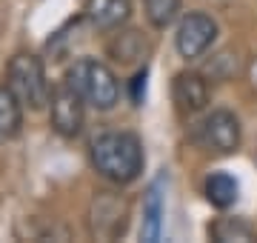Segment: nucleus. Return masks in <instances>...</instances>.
Here are the masks:
<instances>
[{"instance_id": "0eeeda50", "label": "nucleus", "mask_w": 257, "mask_h": 243, "mask_svg": "<svg viewBox=\"0 0 257 243\" xmlns=\"http://www.w3.org/2000/svg\"><path fill=\"white\" fill-rule=\"evenodd\" d=\"M126 217L128 206L123 197L114 192H97V197L92 200V212H89V229L94 237L114 240L117 234L126 232Z\"/></svg>"}, {"instance_id": "9d476101", "label": "nucleus", "mask_w": 257, "mask_h": 243, "mask_svg": "<svg viewBox=\"0 0 257 243\" xmlns=\"http://www.w3.org/2000/svg\"><path fill=\"white\" fill-rule=\"evenodd\" d=\"M163 178L155 180L146 192V200H143V226H140V237L146 243L160 240V232H163Z\"/></svg>"}, {"instance_id": "f257e3e1", "label": "nucleus", "mask_w": 257, "mask_h": 243, "mask_svg": "<svg viewBox=\"0 0 257 243\" xmlns=\"http://www.w3.org/2000/svg\"><path fill=\"white\" fill-rule=\"evenodd\" d=\"M89 158L97 175L117 186L135 183L143 172V143L132 132H103L89 146Z\"/></svg>"}, {"instance_id": "7ed1b4c3", "label": "nucleus", "mask_w": 257, "mask_h": 243, "mask_svg": "<svg viewBox=\"0 0 257 243\" xmlns=\"http://www.w3.org/2000/svg\"><path fill=\"white\" fill-rule=\"evenodd\" d=\"M6 77H9V89L18 94V100L23 106H29L32 112H40L49 103V80H46V69H43V60L37 55H29V52H20L9 60V69H6Z\"/></svg>"}, {"instance_id": "39448f33", "label": "nucleus", "mask_w": 257, "mask_h": 243, "mask_svg": "<svg viewBox=\"0 0 257 243\" xmlns=\"http://www.w3.org/2000/svg\"><path fill=\"white\" fill-rule=\"evenodd\" d=\"M83 106H86V100L69 83L57 86L49 94V120L60 138H77L83 132V120H86Z\"/></svg>"}, {"instance_id": "dca6fc26", "label": "nucleus", "mask_w": 257, "mask_h": 243, "mask_svg": "<svg viewBox=\"0 0 257 243\" xmlns=\"http://www.w3.org/2000/svg\"><path fill=\"white\" fill-rule=\"evenodd\" d=\"M143 94H146V69H140L138 75L132 77V100H135V106L143 103Z\"/></svg>"}, {"instance_id": "2eb2a0df", "label": "nucleus", "mask_w": 257, "mask_h": 243, "mask_svg": "<svg viewBox=\"0 0 257 243\" xmlns=\"http://www.w3.org/2000/svg\"><path fill=\"white\" fill-rule=\"evenodd\" d=\"M140 38V32H126V35H120L117 43H111V55H114V60H123V63H132L135 57H140V49L143 46H135L132 49V43Z\"/></svg>"}, {"instance_id": "20e7f679", "label": "nucleus", "mask_w": 257, "mask_h": 243, "mask_svg": "<svg viewBox=\"0 0 257 243\" xmlns=\"http://www.w3.org/2000/svg\"><path fill=\"white\" fill-rule=\"evenodd\" d=\"M194 138L203 149L214 155H234L240 149V120L229 109H214L197 123Z\"/></svg>"}, {"instance_id": "6e6552de", "label": "nucleus", "mask_w": 257, "mask_h": 243, "mask_svg": "<svg viewBox=\"0 0 257 243\" xmlns=\"http://www.w3.org/2000/svg\"><path fill=\"white\" fill-rule=\"evenodd\" d=\"M172 97L180 114H197L209 106V83L197 72H177L172 80Z\"/></svg>"}, {"instance_id": "423d86ee", "label": "nucleus", "mask_w": 257, "mask_h": 243, "mask_svg": "<svg viewBox=\"0 0 257 243\" xmlns=\"http://www.w3.org/2000/svg\"><path fill=\"white\" fill-rule=\"evenodd\" d=\"M214 40H217V23L209 15H203V12H192L177 26L175 49L177 55L186 57V60H197L200 55L209 52Z\"/></svg>"}, {"instance_id": "ddd939ff", "label": "nucleus", "mask_w": 257, "mask_h": 243, "mask_svg": "<svg viewBox=\"0 0 257 243\" xmlns=\"http://www.w3.org/2000/svg\"><path fill=\"white\" fill-rule=\"evenodd\" d=\"M146 18L155 29H169L180 15V0H143Z\"/></svg>"}, {"instance_id": "1a4fd4ad", "label": "nucleus", "mask_w": 257, "mask_h": 243, "mask_svg": "<svg viewBox=\"0 0 257 243\" xmlns=\"http://www.w3.org/2000/svg\"><path fill=\"white\" fill-rule=\"evenodd\" d=\"M83 15L94 29L111 32V29H120L132 18V3L128 0H86Z\"/></svg>"}, {"instance_id": "f03ea898", "label": "nucleus", "mask_w": 257, "mask_h": 243, "mask_svg": "<svg viewBox=\"0 0 257 243\" xmlns=\"http://www.w3.org/2000/svg\"><path fill=\"white\" fill-rule=\"evenodd\" d=\"M63 83L72 86L74 92L80 94L89 106H94L97 112H109L120 100V83H117V77H114V72L106 63L92 60V57L74 60L69 66V72H66Z\"/></svg>"}, {"instance_id": "4468645a", "label": "nucleus", "mask_w": 257, "mask_h": 243, "mask_svg": "<svg viewBox=\"0 0 257 243\" xmlns=\"http://www.w3.org/2000/svg\"><path fill=\"white\" fill-rule=\"evenodd\" d=\"M211 237L220 243H229V240H251V226L243 223V220H229L223 217L217 223L211 226Z\"/></svg>"}, {"instance_id": "f8f14e48", "label": "nucleus", "mask_w": 257, "mask_h": 243, "mask_svg": "<svg viewBox=\"0 0 257 243\" xmlns=\"http://www.w3.org/2000/svg\"><path fill=\"white\" fill-rule=\"evenodd\" d=\"M206 200L217 209H229L237 200V180L229 172H214L206 178Z\"/></svg>"}, {"instance_id": "9b49d317", "label": "nucleus", "mask_w": 257, "mask_h": 243, "mask_svg": "<svg viewBox=\"0 0 257 243\" xmlns=\"http://www.w3.org/2000/svg\"><path fill=\"white\" fill-rule=\"evenodd\" d=\"M23 129V103L9 86H0V143L15 141Z\"/></svg>"}]
</instances>
